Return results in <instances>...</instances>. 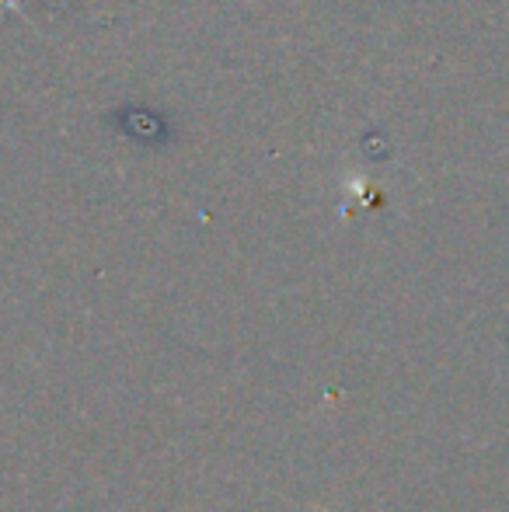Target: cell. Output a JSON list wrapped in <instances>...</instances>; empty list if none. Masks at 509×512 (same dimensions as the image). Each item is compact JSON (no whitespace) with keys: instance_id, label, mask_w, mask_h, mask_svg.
Instances as JSON below:
<instances>
[{"instance_id":"cell-1","label":"cell","mask_w":509,"mask_h":512,"mask_svg":"<svg viewBox=\"0 0 509 512\" xmlns=\"http://www.w3.org/2000/svg\"><path fill=\"white\" fill-rule=\"evenodd\" d=\"M0 4H14L21 14H28V18L35 14V0H0ZM39 4H46L49 11H56V0H39Z\"/></svg>"}]
</instances>
